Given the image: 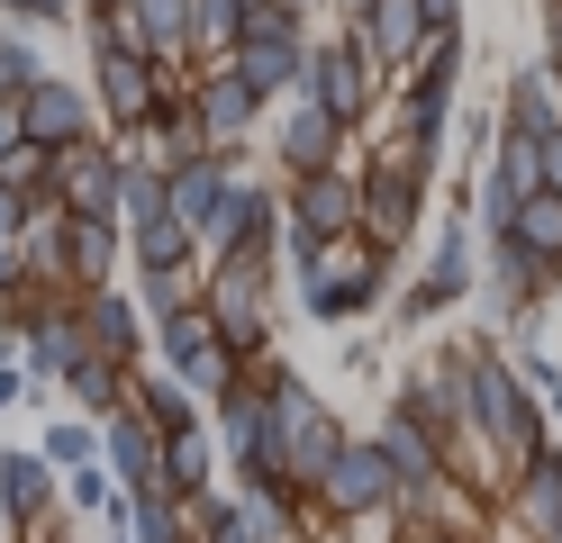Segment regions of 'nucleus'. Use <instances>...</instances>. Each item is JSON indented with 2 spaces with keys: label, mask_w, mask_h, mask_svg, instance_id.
I'll use <instances>...</instances> for the list:
<instances>
[{
  "label": "nucleus",
  "mask_w": 562,
  "mask_h": 543,
  "mask_svg": "<svg viewBox=\"0 0 562 543\" xmlns=\"http://www.w3.org/2000/svg\"><path fill=\"white\" fill-rule=\"evenodd\" d=\"M481 398H490V426H499L508 444H526V408H517V389H508L499 372H481Z\"/></svg>",
  "instance_id": "9d476101"
},
{
  "label": "nucleus",
  "mask_w": 562,
  "mask_h": 543,
  "mask_svg": "<svg viewBox=\"0 0 562 543\" xmlns=\"http://www.w3.org/2000/svg\"><path fill=\"white\" fill-rule=\"evenodd\" d=\"M19 127H27V118H0V145H10V136H19Z\"/></svg>",
  "instance_id": "f3484780"
},
{
  "label": "nucleus",
  "mask_w": 562,
  "mask_h": 543,
  "mask_svg": "<svg viewBox=\"0 0 562 543\" xmlns=\"http://www.w3.org/2000/svg\"><path fill=\"white\" fill-rule=\"evenodd\" d=\"M172 362H182L200 389H218V381H227V362H218V344H209V326H200V317H182V326H172Z\"/></svg>",
  "instance_id": "423d86ee"
},
{
  "label": "nucleus",
  "mask_w": 562,
  "mask_h": 543,
  "mask_svg": "<svg viewBox=\"0 0 562 543\" xmlns=\"http://www.w3.org/2000/svg\"><path fill=\"white\" fill-rule=\"evenodd\" d=\"M508 227H517L526 245H536V253H553V245H562V200H526V208L508 217Z\"/></svg>",
  "instance_id": "1a4fd4ad"
},
{
  "label": "nucleus",
  "mask_w": 562,
  "mask_h": 543,
  "mask_svg": "<svg viewBox=\"0 0 562 543\" xmlns=\"http://www.w3.org/2000/svg\"><path fill=\"white\" fill-rule=\"evenodd\" d=\"M291 64H300V46H291V19H281V10H263L255 27H245V82H255V91H272V82H291Z\"/></svg>",
  "instance_id": "f257e3e1"
},
{
  "label": "nucleus",
  "mask_w": 562,
  "mask_h": 543,
  "mask_svg": "<svg viewBox=\"0 0 562 543\" xmlns=\"http://www.w3.org/2000/svg\"><path fill=\"white\" fill-rule=\"evenodd\" d=\"M245 100H255L245 72H236V82H218V91H209V127H245Z\"/></svg>",
  "instance_id": "9b49d317"
},
{
  "label": "nucleus",
  "mask_w": 562,
  "mask_h": 543,
  "mask_svg": "<svg viewBox=\"0 0 562 543\" xmlns=\"http://www.w3.org/2000/svg\"><path fill=\"white\" fill-rule=\"evenodd\" d=\"M318 109H327L336 127L363 109V64H355V55H327V64H318Z\"/></svg>",
  "instance_id": "7ed1b4c3"
},
{
  "label": "nucleus",
  "mask_w": 562,
  "mask_h": 543,
  "mask_svg": "<svg viewBox=\"0 0 562 543\" xmlns=\"http://www.w3.org/2000/svg\"><path fill=\"white\" fill-rule=\"evenodd\" d=\"M10 217H19V208H10V191H0V227H10Z\"/></svg>",
  "instance_id": "6ab92c4d"
},
{
  "label": "nucleus",
  "mask_w": 562,
  "mask_h": 543,
  "mask_svg": "<svg viewBox=\"0 0 562 543\" xmlns=\"http://www.w3.org/2000/svg\"><path fill=\"white\" fill-rule=\"evenodd\" d=\"M74 109H82V100H74V91H55V82H46V91H27V136H74Z\"/></svg>",
  "instance_id": "6e6552de"
},
{
  "label": "nucleus",
  "mask_w": 562,
  "mask_h": 543,
  "mask_svg": "<svg viewBox=\"0 0 562 543\" xmlns=\"http://www.w3.org/2000/svg\"><path fill=\"white\" fill-rule=\"evenodd\" d=\"M37 362H46V372H74V336H55V326H46V336H37Z\"/></svg>",
  "instance_id": "2eb2a0df"
},
{
  "label": "nucleus",
  "mask_w": 562,
  "mask_h": 543,
  "mask_svg": "<svg viewBox=\"0 0 562 543\" xmlns=\"http://www.w3.org/2000/svg\"><path fill=\"white\" fill-rule=\"evenodd\" d=\"M10 471V507H37V462H0Z\"/></svg>",
  "instance_id": "4468645a"
},
{
  "label": "nucleus",
  "mask_w": 562,
  "mask_h": 543,
  "mask_svg": "<svg viewBox=\"0 0 562 543\" xmlns=\"http://www.w3.org/2000/svg\"><path fill=\"white\" fill-rule=\"evenodd\" d=\"M427 19H453V0H427Z\"/></svg>",
  "instance_id": "a211bd4d"
},
{
  "label": "nucleus",
  "mask_w": 562,
  "mask_h": 543,
  "mask_svg": "<svg viewBox=\"0 0 562 543\" xmlns=\"http://www.w3.org/2000/svg\"><path fill=\"white\" fill-rule=\"evenodd\" d=\"M0 281H10V253H0Z\"/></svg>",
  "instance_id": "aec40b11"
},
{
  "label": "nucleus",
  "mask_w": 562,
  "mask_h": 543,
  "mask_svg": "<svg viewBox=\"0 0 562 543\" xmlns=\"http://www.w3.org/2000/svg\"><path fill=\"white\" fill-rule=\"evenodd\" d=\"M417 27H427V0H372V46L381 55H408Z\"/></svg>",
  "instance_id": "39448f33"
},
{
  "label": "nucleus",
  "mask_w": 562,
  "mask_h": 543,
  "mask_svg": "<svg viewBox=\"0 0 562 543\" xmlns=\"http://www.w3.org/2000/svg\"><path fill=\"white\" fill-rule=\"evenodd\" d=\"M100 91H110L119 118H146V64L119 55V27H110V46H100Z\"/></svg>",
  "instance_id": "f03ea898"
},
{
  "label": "nucleus",
  "mask_w": 562,
  "mask_h": 543,
  "mask_svg": "<svg viewBox=\"0 0 562 543\" xmlns=\"http://www.w3.org/2000/svg\"><path fill=\"white\" fill-rule=\"evenodd\" d=\"M91 326H100V344H110V353H127V344H136V326H127V308H91Z\"/></svg>",
  "instance_id": "f8f14e48"
},
{
  "label": "nucleus",
  "mask_w": 562,
  "mask_h": 543,
  "mask_svg": "<svg viewBox=\"0 0 562 543\" xmlns=\"http://www.w3.org/2000/svg\"><path fill=\"white\" fill-rule=\"evenodd\" d=\"M381 462H391V444H381V453H336L327 489H336L345 507H372V498H381Z\"/></svg>",
  "instance_id": "20e7f679"
},
{
  "label": "nucleus",
  "mask_w": 562,
  "mask_h": 543,
  "mask_svg": "<svg viewBox=\"0 0 562 543\" xmlns=\"http://www.w3.org/2000/svg\"><path fill=\"white\" fill-rule=\"evenodd\" d=\"M182 19H191V0H146V27L155 36H182Z\"/></svg>",
  "instance_id": "ddd939ff"
},
{
  "label": "nucleus",
  "mask_w": 562,
  "mask_h": 543,
  "mask_svg": "<svg viewBox=\"0 0 562 543\" xmlns=\"http://www.w3.org/2000/svg\"><path fill=\"white\" fill-rule=\"evenodd\" d=\"M172 217H182V227H209V217H218V172H209V163L182 172V191H172Z\"/></svg>",
  "instance_id": "0eeeda50"
},
{
  "label": "nucleus",
  "mask_w": 562,
  "mask_h": 543,
  "mask_svg": "<svg viewBox=\"0 0 562 543\" xmlns=\"http://www.w3.org/2000/svg\"><path fill=\"white\" fill-rule=\"evenodd\" d=\"M0 82H27V55L19 46H0Z\"/></svg>",
  "instance_id": "dca6fc26"
}]
</instances>
